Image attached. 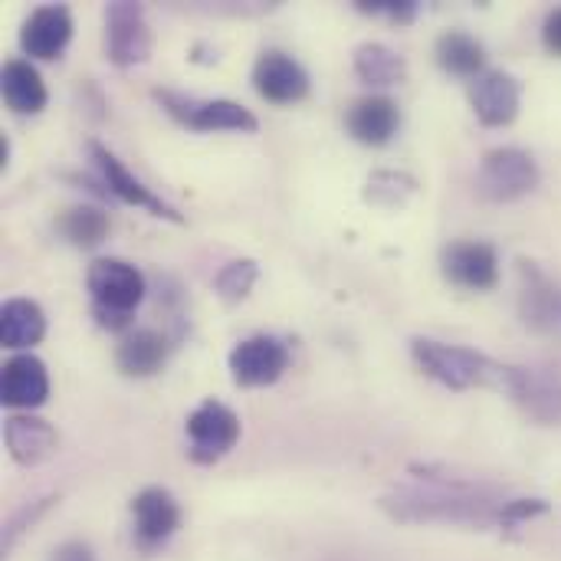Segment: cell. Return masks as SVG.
Returning <instances> with one entry per match:
<instances>
[{
	"label": "cell",
	"mask_w": 561,
	"mask_h": 561,
	"mask_svg": "<svg viewBox=\"0 0 561 561\" xmlns=\"http://www.w3.org/2000/svg\"><path fill=\"white\" fill-rule=\"evenodd\" d=\"M411 352L417 358V365L440 385L454 388V391H463V388H473V385H493V388H503L506 391V381H510V371L513 365H500L473 348H460V345H444V342H434V339H414L411 342Z\"/></svg>",
	"instance_id": "6da1fadb"
},
{
	"label": "cell",
	"mask_w": 561,
	"mask_h": 561,
	"mask_svg": "<svg viewBox=\"0 0 561 561\" xmlns=\"http://www.w3.org/2000/svg\"><path fill=\"white\" fill-rule=\"evenodd\" d=\"M85 286L92 293V312L102 329H125L131 312L145 299L141 270L112 256H102L89 266Z\"/></svg>",
	"instance_id": "7a4b0ae2"
},
{
	"label": "cell",
	"mask_w": 561,
	"mask_h": 561,
	"mask_svg": "<svg viewBox=\"0 0 561 561\" xmlns=\"http://www.w3.org/2000/svg\"><path fill=\"white\" fill-rule=\"evenodd\" d=\"M539 184V164L529 151L523 148H493L486 151L480 164L477 187L486 201L506 204L516 197H526Z\"/></svg>",
	"instance_id": "3957f363"
},
{
	"label": "cell",
	"mask_w": 561,
	"mask_h": 561,
	"mask_svg": "<svg viewBox=\"0 0 561 561\" xmlns=\"http://www.w3.org/2000/svg\"><path fill=\"white\" fill-rule=\"evenodd\" d=\"M154 99L164 105V112H171L178 122H184L197 131H256V115L230 99L197 102V99H184L168 89H158Z\"/></svg>",
	"instance_id": "277c9868"
},
{
	"label": "cell",
	"mask_w": 561,
	"mask_h": 561,
	"mask_svg": "<svg viewBox=\"0 0 561 561\" xmlns=\"http://www.w3.org/2000/svg\"><path fill=\"white\" fill-rule=\"evenodd\" d=\"M187 437H191V460L214 463L240 440V421L227 404L210 398L187 417Z\"/></svg>",
	"instance_id": "5b68a950"
},
{
	"label": "cell",
	"mask_w": 561,
	"mask_h": 561,
	"mask_svg": "<svg viewBox=\"0 0 561 561\" xmlns=\"http://www.w3.org/2000/svg\"><path fill=\"white\" fill-rule=\"evenodd\" d=\"M105 49L115 66L145 62L151 53V33L138 3H108L105 10Z\"/></svg>",
	"instance_id": "8992f818"
},
{
	"label": "cell",
	"mask_w": 561,
	"mask_h": 561,
	"mask_svg": "<svg viewBox=\"0 0 561 561\" xmlns=\"http://www.w3.org/2000/svg\"><path fill=\"white\" fill-rule=\"evenodd\" d=\"M286 365H289L286 345L270 339V335L243 339L230 352V371H233V381L240 388H266V385L283 378Z\"/></svg>",
	"instance_id": "52a82bcc"
},
{
	"label": "cell",
	"mask_w": 561,
	"mask_h": 561,
	"mask_svg": "<svg viewBox=\"0 0 561 561\" xmlns=\"http://www.w3.org/2000/svg\"><path fill=\"white\" fill-rule=\"evenodd\" d=\"M440 266H444V276L463 289H493L500 283V256L490 243H480V240H460V243H450L444 253H440Z\"/></svg>",
	"instance_id": "ba28073f"
},
{
	"label": "cell",
	"mask_w": 561,
	"mask_h": 561,
	"mask_svg": "<svg viewBox=\"0 0 561 561\" xmlns=\"http://www.w3.org/2000/svg\"><path fill=\"white\" fill-rule=\"evenodd\" d=\"M519 102H523V85L516 76H510L503 69L483 72L470 85V105L486 128L510 125L519 115Z\"/></svg>",
	"instance_id": "9c48e42d"
},
{
	"label": "cell",
	"mask_w": 561,
	"mask_h": 561,
	"mask_svg": "<svg viewBox=\"0 0 561 561\" xmlns=\"http://www.w3.org/2000/svg\"><path fill=\"white\" fill-rule=\"evenodd\" d=\"M253 85L266 102H299L309 95V72L279 49H266L253 66Z\"/></svg>",
	"instance_id": "30bf717a"
},
{
	"label": "cell",
	"mask_w": 561,
	"mask_h": 561,
	"mask_svg": "<svg viewBox=\"0 0 561 561\" xmlns=\"http://www.w3.org/2000/svg\"><path fill=\"white\" fill-rule=\"evenodd\" d=\"M92 148V158L99 161V168H102V178H105V184H108V191L118 197V201H125V204H135V207H145V210H151L154 217H164V220H174V224H181L184 217L168 204V201H161L151 187H145L105 145H99V141H92L89 145Z\"/></svg>",
	"instance_id": "8fae6325"
},
{
	"label": "cell",
	"mask_w": 561,
	"mask_h": 561,
	"mask_svg": "<svg viewBox=\"0 0 561 561\" xmlns=\"http://www.w3.org/2000/svg\"><path fill=\"white\" fill-rule=\"evenodd\" d=\"M506 391L513 394V401H519L526 408L529 417H536L542 424H561L559 375H546V371H533V368H513Z\"/></svg>",
	"instance_id": "7c38bea8"
},
{
	"label": "cell",
	"mask_w": 561,
	"mask_h": 561,
	"mask_svg": "<svg viewBox=\"0 0 561 561\" xmlns=\"http://www.w3.org/2000/svg\"><path fill=\"white\" fill-rule=\"evenodd\" d=\"M72 36V16L66 7H36L20 30V46L33 59H56Z\"/></svg>",
	"instance_id": "4fadbf2b"
},
{
	"label": "cell",
	"mask_w": 561,
	"mask_h": 561,
	"mask_svg": "<svg viewBox=\"0 0 561 561\" xmlns=\"http://www.w3.org/2000/svg\"><path fill=\"white\" fill-rule=\"evenodd\" d=\"M345 125H348V131H352L355 141L371 145V148H381V145H388L398 135V128H401V108L388 95H365V99L352 102V108L345 115Z\"/></svg>",
	"instance_id": "5bb4252c"
},
{
	"label": "cell",
	"mask_w": 561,
	"mask_h": 561,
	"mask_svg": "<svg viewBox=\"0 0 561 561\" xmlns=\"http://www.w3.org/2000/svg\"><path fill=\"white\" fill-rule=\"evenodd\" d=\"M49 398V375L36 355H13L3 365V404L33 411Z\"/></svg>",
	"instance_id": "9a60e30c"
},
{
	"label": "cell",
	"mask_w": 561,
	"mask_h": 561,
	"mask_svg": "<svg viewBox=\"0 0 561 561\" xmlns=\"http://www.w3.org/2000/svg\"><path fill=\"white\" fill-rule=\"evenodd\" d=\"M3 437H7V447H10V457L23 467H39L46 463L53 454H56V431L43 421V417H33V414H13L3 427Z\"/></svg>",
	"instance_id": "2e32d148"
},
{
	"label": "cell",
	"mask_w": 561,
	"mask_h": 561,
	"mask_svg": "<svg viewBox=\"0 0 561 561\" xmlns=\"http://www.w3.org/2000/svg\"><path fill=\"white\" fill-rule=\"evenodd\" d=\"M131 513H135V533H138V542L145 549L164 542L174 529H178V519H181V510L174 503V496L168 490H145L135 496L131 503Z\"/></svg>",
	"instance_id": "e0dca14e"
},
{
	"label": "cell",
	"mask_w": 561,
	"mask_h": 561,
	"mask_svg": "<svg viewBox=\"0 0 561 561\" xmlns=\"http://www.w3.org/2000/svg\"><path fill=\"white\" fill-rule=\"evenodd\" d=\"M168 339L154 329H135L122 339L118 352H115V362L118 368L128 375V378H151L164 368L168 362Z\"/></svg>",
	"instance_id": "ac0fdd59"
},
{
	"label": "cell",
	"mask_w": 561,
	"mask_h": 561,
	"mask_svg": "<svg viewBox=\"0 0 561 561\" xmlns=\"http://www.w3.org/2000/svg\"><path fill=\"white\" fill-rule=\"evenodd\" d=\"M3 102L16 115H36L46 105V82L26 59H10L3 66Z\"/></svg>",
	"instance_id": "d6986e66"
},
{
	"label": "cell",
	"mask_w": 561,
	"mask_h": 561,
	"mask_svg": "<svg viewBox=\"0 0 561 561\" xmlns=\"http://www.w3.org/2000/svg\"><path fill=\"white\" fill-rule=\"evenodd\" d=\"M0 332H3V345L13 352L33 348L46 335V316L33 299H10L3 302L0 312Z\"/></svg>",
	"instance_id": "ffe728a7"
},
{
	"label": "cell",
	"mask_w": 561,
	"mask_h": 561,
	"mask_svg": "<svg viewBox=\"0 0 561 561\" xmlns=\"http://www.w3.org/2000/svg\"><path fill=\"white\" fill-rule=\"evenodd\" d=\"M434 56L440 62V69L454 72V76H467V79H477L483 76V62H486V53H483V43L463 30H447L437 46H434Z\"/></svg>",
	"instance_id": "44dd1931"
},
{
	"label": "cell",
	"mask_w": 561,
	"mask_h": 561,
	"mask_svg": "<svg viewBox=\"0 0 561 561\" xmlns=\"http://www.w3.org/2000/svg\"><path fill=\"white\" fill-rule=\"evenodd\" d=\"M355 72L368 85H398L408 76V62L385 43H362L355 49Z\"/></svg>",
	"instance_id": "7402d4cb"
},
{
	"label": "cell",
	"mask_w": 561,
	"mask_h": 561,
	"mask_svg": "<svg viewBox=\"0 0 561 561\" xmlns=\"http://www.w3.org/2000/svg\"><path fill=\"white\" fill-rule=\"evenodd\" d=\"M59 233L76 243V247H99L105 237H108V214L92 207V204H79V207H69L62 210V217L56 220Z\"/></svg>",
	"instance_id": "603a6c76"
},
{
	"label": "cell",
	"mask_w": 561,
	"mask_h": 561,
	"mask_svg": "<svg viewBox=\"0 0 561 561\" xmlns=\"http://www.w3.org/2000/svg\"><path fill=\"white\" fill-rule=\"evenodd\" d=\"M523 276H529L526 286V322H552V316L559 312V289L549 286V279L533 270V263H523Z\"/></svg>",
	"instance_id": "cb8c5ba5"
},
{
	"label": "cell",
	"mask_w": 561,
	"mask_h": 561,
	"mask_svg": "<svg viewBox=\"0 0 561 561\" xmlns=\"http://www.w3.org/2000/svg\"><path fill=\"white\" fill-rule=\"evenodd\" d=\"M417 191V181L411 174H398V171H378L368 178V191L365 197L378 207H401L411 194Z\"/></svg>",
	"instance_id": "d4e9b609"
},
{
	"label": "cell",
	"mask_w": 561,
	"mask_h": 561,
	"mask_svg": "<svg viewBox=\"0 0 561 561\" xmlns=\"http://www.w3.org/2000/svg\"><path fill=\"white\" fill-rule=\"evenodd\" d=\"M256 263L253 260H233V263H227L224 270H220V276H217V293L227 299V302H240V299H247V293L253 289V283H256Z\"/></svg>",
	"instance_id": "484cf974"
},
{
	"label": "cell",
	"mask_w": 561,
	"mask_h": 561,
	"mask_svg": "<svg viewBox=\"0 0 561 561\" xmlns=\"http://www.w3.org/2000/svg\"><path fill=\"white\" fill-rule=\"evenodd\" d=\"M542 43L552 56H561V7L549 13V20L542 26Z\"/></svg>",
	"instance_id": "4316f807"
},
{
	"label": "cell",
	"mask_w": 561,
	"mask_h": 561,
	"mask_svg": "<svg viewBox=\"0 0 561 561\" xmlns=\"http://www.w3.org/2000/svg\"><path fill=\"white\" fill-rule=\"evenodd\" d=\"M56 561H95V559H92V552H89L85 546H79V542H69V546H62V549H59Z\"/></svg>",
	"instance_id": "83f0119b"
}]
</instances>
